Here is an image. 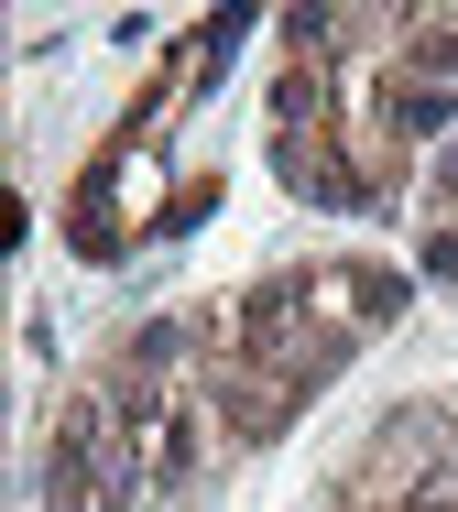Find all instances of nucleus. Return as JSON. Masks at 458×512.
Listing matches in <instances>:
<instances>
[{"label": "nucleus", "mask_w": 458, "mask_h": 512, "mask_svg": "<svg viewBox=\"0 0 458 512\" xmlns=\"http://www.w3.org/2000/svg\"><path fill=\"white\" fill-rule=\"evenodd\" d=\"M197 425H208L197 404H175L153 425V491H197V469H208V436H197Z\"/></svg>", "instance_id": "f257e3e1"}, {"label": "nucleus", "mask_w": 458, "mask_h": 512, "mask_svg": "<svg viewBox=\"0 0 458 512\" xmlns=\"http://www.w3.org/2000/svg\"><path fill=\"white\" fill-rule=\"evenodd\" d=\"M415 273H426V284H458V218H437V229L415 240Z\"/></svg>", "instance_id": "f03ea898"}]
</instances>
